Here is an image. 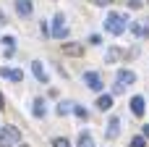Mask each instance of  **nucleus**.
<instances>
[{
  "mask_svg": "<svg viewBox=\"0 0 149 147\" xmlns=\"http://www.w3.org/2000/svg\"><path fill=\"white\" fill-rule=\"evenodd\" d=\"M21 142V132L16 126H3L0 129V147H16Z\"/></svg>",
  "mask_w": 149,
  "mask_h": 147,
  "instance_id": "nucleus-1",
  "label": "nucleus"
},
{
  "mask_svg": "<svg viewBox=\"0 0 149 147\" xmlns=\"http://www.w3.org/2000/svg\"><path fill=\"white\" fill-rule=\"evenodd\" d=\"M105 29H107L110 34H115V37H118V34H123V32H126V18H123L120 13H110V16L105 18Z\"/></svg>",
  "mask_w": 149,
  "mask_h": 147,
  "instance_id": "nucleus-2",
  "label": "nucleus"
},
{
  "mask_svg": "<svg viewBox=\"0 0 149 147\" xmlns=\"http://www.w3.org/2000/svg\"><path fill=\"white\" fill-rule=\"evenodd\" d=\"M63 21H65V18H63V13H58V16L52 18V37H58V39L68 34V26H65Z\"/></svg>",
  "mask_w": 149,
  "mask_h": 147,
  "instance_id": "nucleus-3",
  "label": "nucleus"
},
{
  "mask_svg": "<svg viewBox=\"0 0 149 147\" xmlns=\"http://www.w3.org/2000/svg\"><path fill=\"white\" fill-rule=\"evenodd\" d=\"M84 84H86L89 89H94V92H100V89H102V79H100L94 71H86V74H84Z\"/></svg>",
  "mask_w": 149,
  "mask_h": 147,
  "instance_id": "nucleus-4",
  "label": "nucleus"
},
{
  "mask_svg": "<svg viewBox=\"0 0 149 147\" xmlns=\"http://www.w3.org/2000/svg\"><path fill=\"white\" fill-rule=\"evenodd\" d=\"M134 82H136V74H134V71H126V68L118 71V84H120V87H128V84H134Z\"/></svg>",
  "mask_w": 149,
  "mask_h": 147,
  "instance_id": "nucleus-5",
  "label": "nucleus"
},
{
  "mask_svg": "<svg viewBox=\"0 0 149 147\" xmlns=\"http://www.w3.org/2000/svg\"><path fill=\"white\" fill-rule=\"evenodd\" d=\"M63 53H65V55H81V53H84V45H79V42H65V45H63Z\"/></svg>",
  "mask_w": 149,
  "mask_h": 147,
  "instance_id": "nucleus-6",
  "label": "nucleus"
},
{
  "mask_svg": "<svg viewBox=\"0 0 149 147\" xmlns=\"http://www.w3.org/2000/svg\"><path fill=\"white\" fill-rule=\"evenodd\" d=\"M0 76L10 79V82H21V79H24V74H21L18 68H0Z\"/></svg>",
  "mask_w": 149,
  "mask_h": 147,
  "instance_id": "nucleus-7",
  "label": "nucleus"
},
{
  "mask_svg": "<svg viewBox=\"0 0 149 147\" xmlns=\"http://www.w3.org/2000/svg\"><path fill=\"white\" fill-rule=\"evenodd\" d=\"M118 134H120V121L118 118H110L107 121V139H115Z\"/></svg>",
  "mask_w": 149,
  "mask_h": 147,
  "instance_id": "nucleus-8",
  "label": "nucleus"
},
{
  "mask_svg": "<svg viewBox=\"0 0 149 147\" xmlns=\"http://www.w3.org/2000/svg\"><path fill=\"white\" fill-rule=\"evenodd\" d=\"M18 16H31V0H16Z\"/></svg>",
  "mask_w": 149,
  "mask_h": 147,
  "instance_id": "nucleus-9",
  "label": "nucleus"
},
{
  "mask_svg": "<svg viewBox=\"0 0 149 147\" xmlns=\"http://www.w3.org/2000/svg\"><path fill=\"white\" fill-rule=\"evenodd\" d=\"M131 110H134V116H144V97H134L131 100Z\"/></svg>",
  "mask_w": 149,
  "mask_h": 147,
  "instance_id": "nucleus-10",
  "label": "nucleus"
},
{
  "mask_svg": "<svg viewBox=\"0 0 149 147\" xmlns=\"http://www.w3.org/2000/svg\"><path fill=\"white\" fill-rule=\"evenodd\" d=\"M31 71H34V76L42 82V84H47V74H45V68H42V63H31Z\"/></svg>",
  "mask_w": 149,
  "mask_h": 147,
  "instance_id": "nucleus-11",
  "label": "nucleus"
},
{
  "mask_svg": "<svg viewBox=\"0 0 149 147\" xmlns=\"http://www.w3.org/2000/svg\"><path fill=\"white\" fill-rule=\"evenodd\" d=\"M97 108H100V110H110V108H113V95H102V97L97 100Z\"/></svg>",
  "mask_w": 149,
  "mask_h": 147,
  "instance_id": "nucleus-12",
  "label": "nucleus"
},
{
  "mask_svg": "<svg viewBox=\"0 0 149 147\" xmlns=\"http://www.w3.org/2000/svg\"><path fill=\"white\" fill-rule=\"evenodd\" d=\"M79 147H94L92 134H81V137H79Z\"/></svg>",
  "mask_w": 149,
  "mask_h": 147,
  "instance_id": "nucleus-13",
  "label": "nucleus"
},
{
  "mask_svg": "<svg viewBox=\"0 0 149 147\" xmlns=\"http://www.w3.org/2000/svg\"><path fill=\"white\" fill-rule=\"evenodd\" d=\"M45 113H47L45 103H42V100H37V103H34V116H45Z\"/></svg>",
  "mask_w": 149,
  "mask_h": 147,
  "instance_id": "nucleus-14",
  "label": "nucleus"
},
{
  "mask_svg": "<svg viewBox=\"0 0 149 147\" xmlns=\"http://www.w3.org/2000/svg\"><path fill=\"white\" fill-rule=\"evenodd\" d=\"M115 58H120V50H115V47H113V50H107V55H105V60H107V63H113Z\"/></svg>",
  "mask_w": 149,
  "mask_h": 147,
  "instance_id": "nucleus-15",
  "label": "nucleus"
},
{
  "mask_svg": "<svg viewBox=\"0 0 149 147\" xmlns=\"http://www.w3.org/2000/svg\"><path fill=\"white\" fill-rule=\"evenodd\" d=\"M71 110H73V113H76V116H79V118H84V121H86V118H89V113H86V110H84V108H81V105H76V108H71Z\"/></svg>",
  "mask_w": 149,
  "mask_h": 147,
  "instance_id": "nucleus-16",
  "label": "nucleus"
},
{
  "mask_svg": "<svg viewBox=\"0 0 149 147\" xmlns=\"http://www.w3.org/2000/svg\"><path fill=\"white\" fill-rule=\"evenodd\" d=\"M131 147H147V139L144 137H134L131 139Z\"/></svg>",
  "mask_w": 149,
  "mask_h": 147,
  "instance_id": "nucleus-17",
  "label": "nucleus"
},
{
  "mask_svg": "<svg viewBox=\"0 0 149 147\" xmlns=\"http://www.w3.org/2000/svg\"><path fill=\"white\" fill-rule=\"evenodd\" d=\"M68 110H71V103H60V105H58V113H60V116H65Z\"/></svg>",
  "mask_w": 149,
  "mask_h": 147,
  "instance_id": "nucleus-18",
  "label": "nucleus"
},
{
  "mask_svg": "<svg viewBox=\"0 0 149 147\" xmlns=\"http://www.w3.org/2000/svg\"><path fill=\"white\" fill-rule=\"evenodd\" d=\"M52 147H71V145H68V142H65V139H60V137H58V139H55V142H52Z\"/></svg>",
  "mask_w": 149,
  "mask_h": 147,
  "instance_id": "nucleus-19",
  "label": "nucleus"
},
{
  "mask_svg": "<svg viewBox=\"0 0 149 147\" xmlns=\"http://www.w3.org/2000/svg\"><path fill=\"white\" fill-rule=\"evenodd\" d=\"M141 34H149V18H147V26H141Z\"/></svg>",
  "mask_w": 149,
  "mask_h": 147,
  "instance_id": "nucleus-20",
  "label": "nucleus"
},
{
  "mask_svg": "<svg viewBox=\"0 0 149 147\" xmlns=\"http://www.w3.org/2000/svg\"><path fill=\"white\" fill-rule=\"evenodd\" d=\"M97 3H100V5H107V3H113V0H97Z\"/></svg>",
  "mask_w": 149,
  "mask_h": 147,
  "instance_id": "nucleus-21",
  "label": "nucleus"
},
{
  "mask_svg": "<svg viewBox=\"0 0 149 147\" xmlns=\"http://www.w3.org/2000/svg\"><path fill=\"white\" fill-rule=\"evenodd\" d=\"M144 137H147V139H149V126H144Z\"/></svg>",
  "mask_w": 149,
  "mask_h": 147,
  "instance_id": "nucleus-22",
  "label": "nucleus"
},
{
  "mask_svg": "<svg viewBox=\"0 0 149 147\" xmlns=\"http://www.w3.org/2000/svg\"><path fill=\"white\" fill-rule=\"evenodd\" d=\"M0 108H3V95H0Z\"/></svg>",
  "mask_w": 149,
  "mask_h": 147,
  "instance_id": "nucleus-23",
  "label": "nucleus"
}]
</instances>
